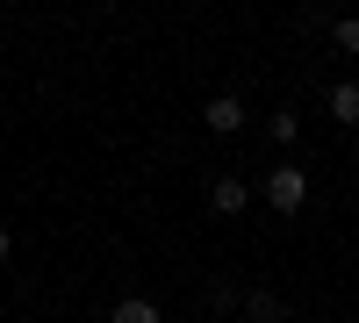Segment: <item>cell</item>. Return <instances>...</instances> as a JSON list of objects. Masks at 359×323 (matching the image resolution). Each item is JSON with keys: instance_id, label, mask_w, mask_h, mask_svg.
<instances>
[{"instance_id": "ba28073f", "label": "cell", "mask_w": 359, "mask_h": 323, "mask_svg": "<svg viewBox=\"0 0 359 323\" xmlns=\"http://www.w3.org/2000/svg\"><path fill=\"white\" fill-rule=\"evenodd\" d=\"M338 43H345V50H359V15H352V22H338Z\"/></svg>"}, {"instance_id": "3957f363", "label": "cell", "mask_w": 359, "mask_h": 323, "mask_svg": "<svg viewBox=\"0 0 359 323\" xmlns=\"http://www.w3.org/2000/svg\"><path fill=\"white\" fill-rule=\"evenodd\" d=\"M245 201H252V187H245V180H230V172H223L216 187H208V209H216V216H237Z\"/></svg>"}, {"instance_id": "5b68a950", "label": "cell", "mask_w": 359, "mask_h": 323, "mask_svg": "<svg viewBox=\"0 0 359 323\" xmlns=\"http://www.w3.org/2000/svg\"><path fill=\"white\" fill-rule=\"evenodd\" d=\"M323 108H331L338 123H359V86H352V79H338V86H331V101H323Z\"/></svg>"}, {"instance_id": "52a82bcc", "label": "cell", "mask_w": 359, "mask_h": 323, "mask_svg": "<svg viewBox=\"0 0 359 323\" xmlns=\"http://www.w3.org/2000/svg\"><path fill=\"white\" fill-rule=\"evenodd\" d=\"M266 130H273L280 144H294V130H302V123H294V108H280V115H273V123H266Z\"/></svg>"}, {"instance_id": "7a4b0ae2", "label": "cell", "mask_w": 359, "mask_h": 323, "mask_svg": "<svg viewBox=\"0 0 359 323\" xmlns=\"http://www.w3.org/2000/svg\"><path fill=\"white\" fill-rule=\"evenodd\" d=\"M201 123L216 130V137H237V130H245V101H237V94H216V101L201 108Z\"/></svg>"}, {"instance_id": "8992f818", "label": "cell", "mask_w": 359, "mask_h": 323, "mask_svg": "<svg viewBox=\"0 0 359 323\" xmlns=\"http://www.w3.org/2000/svg\"><path fill=\"white\" fill-rule=\"evenodd\" d=\"M245 309H252V323H280V295H266V287H252Z\"/></svg>"}, {"instance_id": "9c48e42d", "label": "cell", "mask_w": 359, "mask_h": 323, "mask_svg": "<svg viewBox=\"0 0 359 323\" xmlns=\"http://www.w3.org/2000/svg\"><path fill=\"white\" fill-rule=\"evenodd\" d=\"M8 252H15V238H8V223H0V259H8Z\"/></svg>"}, {"instance_id": "277c9868", "label": "cell", "mask_w": 359, "mask_h": 323, "mask_svg": "<svg viewBox=\"0 0 359 323\" xmlns=\"http://www.w3.org/2000/svg\"><path fill=\"white\" fill-rule=\"evenodd\" d=\"M108 323H158V302H151V295H123Z\"/></svg>"}, {"instance_id": "6da1fadb", "label": "cell", "mask_w": 359, "mask_h": 323, "mask_svg": "<svg viewBox=\"0 0 359 323\" xmlns=\"http://www.w3.org/2000/svg\"><path fill=\"white\" fill-rule=\"evenodd\" d=\"M266 201H273L280 216H294V209L309 201V172H302V165H273V172H266Z\"/></svg>"}]
</instances>
